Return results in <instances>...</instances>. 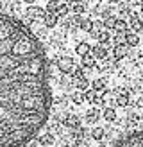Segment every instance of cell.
Wrapping results in <instances>:
<instances>
[{
    "label": "cell",
    "instance_id": "9",
    "mask_svg": "<svg viewBox=\"0 0 143 147\" xmlns=\"http://www.w3.org/2000/svg\"><path fill=\"white\" fill-rule=\"evenodd\" d=\"M127 102H129V97H127V93H124V95H120V97H118V104H120V106H125Z\"/></svg>",
    "mask_w": 143,
    "mask_h": 147
},
{
    "label": "cell",
    "instance_id": "7",
    "mask_svg": "<svg viewBox=\"0 0 143 147\" xmlns=\"http://www.w3.org/2000/svg\"><path fill=\"white\" fill-rule=\"evenodd\" d=\"M114 54H116V57L125 56V47H124V45H118L116 49H114Z\"/></svg>",
    "mask_w": 143,
    "mask_h": 147
},
{
    "label": "cell",
    "instance_id": "6",
    "mask_svg": "<svg viewBox=\"0 0 143 147\" xmlns=\"http://www.w3.org/2000/svg\"><path fill=\"white\" fill-rule=\"evenodd\" d=\"M102 136H104V129H100V127L93 129V138H95V140H100Z\"/></svg>",
    "mask_w": 143,
    "mask_h": 147
},
{
    "label": "cell",
    "instance_id": "2",
    "mask_svg": "<svg viewBox=\"0 0 143 147\" xmlns=\"http://www.w3.org/2000/svg\"><path fill=\"white\" fill-rule=\"evenodd\" d=\"M118 147H143V131H138V133L127 136L122 144H118Z\"/></svg>",
    "mask_w": 143,
    "mask_h": 147
},
{
    "label": "cell",
    "instance_id": "10",
    "mask_svg": "<svg viewBox=\"0 0 143 147\" xmlns=\"http://www.w3.org/2000/svg\"><path fill=\"white\" fill-rule=\"evenodd\" d=\"M141 2H143V0H141Z\"/></svg>",
    "mask_w": 143,
    "mask_h": 147
},
{
    "label": "cell",
    "instance_id": "1",
    "mask_svg": "<svg viewBox=\"0 0 143 147\" xmlns=\"http://www.w3.org/2000/svg\"><path fill=\"white\" fill-rule=\"evenodd\" d=\"M50 104L39 43L0 13V147H20L43 126Z\"/></svg>",
    "mask_w": 143,
    "mask_h": 147
},
{
    "label": "cell",
    "instance_id": "8",
    "mask_svg": "<svg viewBox=\"0 0 143 147\" xmlns=\"http://www.w3.org/2000/svg\"><path fill=\"white\" fill-rule=\"evenodd\" d=\"M104 117H106L107 120H114V117H116V113H114L113 109H106V111H104Z\"/></svg>",
    "mask_w": 143,
    "mask_h": 147
},
{
    "label": "cell",
    "instance_id": "3",
    "mask_svg": "<svg viewBox=\"0 0 143 147\" xmlns=\"http://www.w3.org/2000/svg\"><path fill=\"white\" fill-rule=\"evenodd\" d=\"M125 43L129 47H136L140 43V38H138V34H134V32H127L125 34Z\"/></svg>",
    "mask_w": 143,
    "mask_h": 147
},
{
    "label": "cell",
    "instance_id": "4",
    "mask_svg": "<svg viewBox=\"0 0 143 147\" xmlns=\"http://www.w3.org/2000/svg\"><path fill=\"white\" fill-rule=\"evenodd\" d=\"M131 29H132L134 34H136L138 31H141V29H143V22H141L140 18H132V22H131Z\"/></svg>",
    "mask_w": 143,
    "mask_h": 147
},
{
    "label": "cell",
    "instance_id": "5",
    "mask_svg": "<svg viewBox=\"0 0 143 147\" xmlns=\"http://www.w3.org/2000/svg\"><path fill=\"white\" fill-rule=\"evenodd\" d=\"M64 124L70 126V127H79V119L77 117H68V119L64 120Z\"/></svg>",
    "mask_w": 143,
    "mask_h": 147
}]
</instances>
